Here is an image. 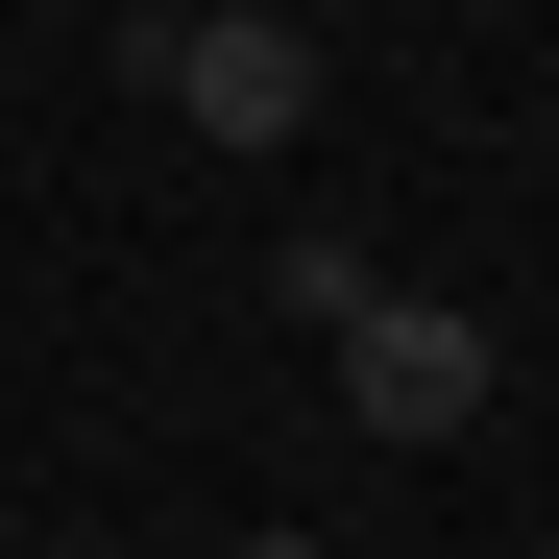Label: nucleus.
<instances>
[{"label":"nucleus","mask_w":559,"mask_h":559,"mask_svg":"<svg viewBox=\"0 0 559 559\" xmlns=\"http://www.w3.org/2000/svg\"><path fill=\"white\" fill-rule=\"evenodd\" d=\"M146 98L219 122V146H317V25L293 0H195V25H146Z\"/></svg>","instance_id":"nucleus-1"},{"label":"nucleus","mask_w":559,"mask_h":559,"mask_svg":"<svg viewBox=\"0 0 559 559\" xmlns=\"http://www.w3.org/2000/svg\"><path fill=\"white\" fill-rule=\"evenodd\" d=\"M317 365H341V414L390 438V462H438L462 414H487V317H438V293H365V317H341Z\"/></svg>","instance_id":"nucleus-2"},{"label":"nucleus","mask_w":559,"mask_h":559,"mask_svg":"<svg viewBox=\"0 0 559 559\" xmlns=\"http://www.w3.org/2000/svg\"><path fill=\"white\" fill-rule=\"evenodd\" d=\"M365 293H390V267H365V243H341V219H293V243H267V317H293V341H341V317H365Z\"/></svg>","instance_id":"nucleus-3"},{"label":"nucleus","mask_w":559,"mask_h":559,"mask_svg":"<svg viewBox=\"0 0 559 559\" xmlns=\"http://www.w3.org/2000/svg\"><path fill=\"white\" fill-rule=\"evenodd\" d=\"M243 559H341V535H293V511H243Z\"/></svg>","instance_id":"nucleus-4"}]
</instances>
